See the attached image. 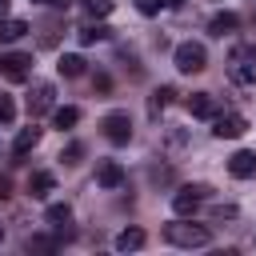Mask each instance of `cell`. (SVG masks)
I'll return each mask as SVG.
<instances>
[{"instance_id": "1", "label": "cell", "mask_w": 256, "mask_h": 256, "mask_svg": "<svg viewBox=\"0 0 256 256\" xmlns=\"http://www.w3.org/2000/svg\"><path fill=\"white\" fill-rule=\"evenodd\" d=\"M164 240L176 248H204L212 240V232L204 224H192V220H172V224H164Z\"/></svg>"}, {"instance_id": "2", "label": "cell", "mask_w": 256, "mask_h": 256, "mask_svg": "<svg viewBox=\"0 0 256 256\" xmlns=\"http://www.w3.org/2000/svg\"><path fill=\"white\" fill-rule=\"evenodd\" d=\"M228 76L236 84H256V44H240L228 56Z\"/></svg>"}, {"instance_id": "3", "label": "cell", "mask_w": 256, "mask_h": 256, "mask_svg": "<svg viewBox=\"0 0 256 256\" xmlns=\"http://www.w3.org/2000/svg\"><path fill=\"white\" fill-rule=\"evenodd\" d=\"M172 60H176V68H180L184 76H192V72H204V68H208V52H204V44H196V40L176 44Z\"/></svg>"}, {"instance_id": "4", "label": "cell", "mask_w": 256, "mask_h": 256, "mask_svg": "<svg viewBox=\"0 0 256 256\" xmlns=\"http://www.w3.org/2000/svg\"><path fill=\"white\" fill-rule=\"evenodd\" d=\"M208 192H212L208 184H184V188L172 196V212H176V216H192V212L200 208V200H208Z\"/></svg>"}, {"instance_id": "5", "label": "cell", "mask_w": 256, "mask_h": 256, "mask_svg": "<svg viewBox=\"0 0 256 256\" xmlns=\"http://www.w3.org/2000/svg\"><path fill=\"white\" fill-rule=\"evenodd\" d=\"M248 132V120L240 116V112H216L212 116V136L216 140H236V136H244Z\"/></svg>"}, {"instance_id": "6", "label": "cell", "mask_w": 256, "mask_h": 256, "mask_svg": "<svg viewBox=\"0 0 256 256\" xmlns=\"http://www.w3.org/2000/svg\"><path fill=\"white\" fill-rule=\"evenodd\" d=\"M100 128H104V136H108L112 144H128V140H132V120H128V112H108V116L100 120Z\"/></svg>"}, {"instance_id": "7", "label": "cell", "mask_w": 256, "mask_h": 256, "mask_svg": "<svg viewBox=\"0 0 256 256\" xmlns=\"http://www.w3.org/2000/svg\"><path fill=\"white\" fill-rule=\"evenodd\" d=\"M0 72L8 76V80H28V72H32V56H24V52H12V56H4L0 60Z\"/></svg>"}, {"instance_id": "8", "label": "cell", "mask_w": 256, "mask_h": 256, "mask_svg": "<svg viewBox=\"0 0 256 256\" xmlns=\"http://www.w3.org/2000/svg\"><path fill=\"white\" fill-rule=\"evenodd\" d=\"M52 96H56L52 84H32V92H28V116H32V120L44 116V112L52 108Z\"/></svg>"}, {"instance_id": "9", "label": "cell", "mask_w": 256, "mask_h": 256, "mask_svg": "<svg viewBox=\"0 0 256 256\" xmlns=\"http://www.w3.org/2000/svg\"><path fill=\"white\" fill-rule=\"evenodd\" d=\"M184 104H188V112H192V116H200V120H212V116L220 112V100H216L212 92H192Z\"/></svg>"}, {"instance_id": "10", "label": "cell", "mask_w": 256, "mask_h": 256, "mask_svg": "<svg viewBox=\"0 0 256 256\" xmlns=\"http://www.w3.org/2000/svg\"><path fill=\"white\" fill-rule=\"evenodd\" d=\"M228 172H232L236 180H248V176H256V152H248V148L232 152V156H228Z\"/></svg>"}, {"instance_id": "11", "label": "cell", "mask_w": 256, "mask_h": 256, "mask_svg": "<svg viewBox=\"0 0 256 256\" xmlns=\"http://www.w3.org/2000/svg\"><path fill=\"white\" fill-rule=\"evenodd\" d=\"M96 184H100V188H120V184H124V168H120L116 160H100V164H96Z\"/></svg>"}, {"instance_id": "12", "label": "cell", "mask_w": 256, "mask_h": 256, "mask_svg": "<svg viewBox=\"0 0 256 256\" xmlns=\"http://www.w3.org/2000/svg\"><path fill=\"white\" fill-rule=\"evenodd\" d=\"M236 28H240V16H236V12H216V16L208 20V32H212V36H220V40H224V36H232Z\"/></svg>"}, {"instance_id": "13", "label": "cell", "mask_w": 256, "mask_h": 256, "mask_svg": "<svg viewBox=\"0 0 256 256\" xmlns=\"http://www.w3.org/2000/svg\"><path fill=\"white\" fill-rule=\"evenodd\" d=\"M36 144H40V128H36V124H28V128H20V132H16V140H12V152H16V156H28Z\"/></svg>"}, {"instance_id": "14", "label": "cell", "mask_w": 256, "mask_h": 256, "mask_svg": "<svg viewBox=\"0 0 256 256\" xmlns=\"http://www.w3.org/2000/svg\"><path fill=\"white\" fill-rule=\"evenodd\" d=\"M172 96H176V88H172V84H160V88H156V92L148 96V116L156 120V116H160V112H164V108L172 104Z\"/></svg>"}, {"instance_id": "15", "label": "cell", "mask_w": 256, "mask_h": 256, "mask_svg": "<svg viewBox=\"0 0 256 256\" xmlns=\"http://www.w3.org/2000/svg\"><path fill=\"white\" fill-rule=\"evenodd\" d=\"M24 32H28L24 20H16V16H0V44H16Z\"/></svg>"}, {"instance_id": "16", "label": "cell", "mask_w": 256, "mask_h": 256, "mask_svg": "<svg viewBox=\"0 0 256 256\" xmlns=\"http://www.w3.org/2000/svg\"><path fill=\"white\" fill-rule=\"evenodd\" d=\"M52 188H56V176H52V172H32V180H28V196L44 200Z\"/></svg>"}, {"instance_id": "17", "label": "cell", "mask_w": 256, "mask_h": 256, "mask_svg": "<svg viewBox=\"0 0 256 256\" xmlns=\"http://www.w3.org/2000/svg\"><path fill=\"white\" fill-rule=\"evenodd\" d=\"M56 68H60V76H68V80H76V76H84V56H76V52H64Z\"/></svg>"}, {"instance_id": "18", "label": "cell", "mask_w": 256, "mask_h": 256, "mask_svg": "<svg viewBox=\"0 0 256 256\" xmlns=\"http://www.w3.org/2000/svg\"><path fill=\"white\" fill-rule=\"evenodd\" d=\"M52 124H56L60 132H64V128H76V124H80V108H76V104L56 108V112H52Z\"/></svg>"}, {"instance_id": "19", "label": "cell", "mask_w": 256, "mask_h": 256, "mask_svg": "<svg viewBox=\"0 0 256 256\" xmlns=\"http://www.w3.org/2000/svg\"><path fill=\"white\" fill-rule=\"evenodd\" d=\"M116 248H120V252H136V248H144V232H140V228H124V232L116 236Z\"/></svg>"}, {"instance_id": "20", "label": "cell", "mask_w": 256, "mask_h": 256, "mask_svg": "<svg viewBox=\"0 0 256 256\" xmlns=\"http://www.w3.org/2000/svg\"><path fill=\"white\" fill-rule=\"evenodd\" d=\"M76 36H80V44H96V40H108L112 28H108V24H84Z\"/></svg>"}, {"instance_id": "21", "label": "cell", "mask_w": 256, "mask_h": 256, "mask_svg": "<svg viewBox=\"0 0 256 256\" xmlns=\"http://www.w3.org/2000/svg\"><path fill=\"white\" fill-rule=\"evenodd\" d=\"M44 216H48V224H52V228H64V224L72 220V208H68V204H48V212H44Z\"/></svg>"}, {"instance_id": "22", "label": "cell", "mask_w": 256, "mask_h": 256, "mask_svg": "<svg viewBox=\"0 0 256 256\" xmlns=\"http://www.w3.org/2000/svg\"><path fill=\"white\" fill-rule=\"evenodd\" d=\"M112 8H116L112 0H84V12H88V16H96V20H104Z\"/></svg>"}, {"instance_id": "23", "label": "cell", "mask_w": 256, "mask_h": 256, "mask_svg": "<svg viewBox=\"0 0 256 256\" xmlns=\"http://www.w3.org/2000/svg\"><path fill=\"white\" fill-rule=\"evenodd\" d=\"M52 248H60L56 236H32L28 240V252H52Z\"/></svg>"}, {"instance_id": "24", "label": "cell", "mask_w": 256, "mask_h": 256, "mask_svg": "<svg viewBox=\"0 0 256 256\" xmlns=\"http://www.w3.org/2000/svg\"><path fill=\"white\" fill-rule=\"evenodd\" d=\"M160 8H168V4H164V0H136V12H140V16H156Z\"/></svg>"}, {"instance_id": "25", "label": "cell", "mask_w": 256, "mask_h": 256, "mask_svg": "<svg viewBox=\"0 0 256 256\" xmlns=\"http://www.w3.org/2000/svg\"><path fill=\"white\" fill-rule=\"evenodd\" d=\"M16 120V104H12V96H0V124H12Z\"/></svg>"}, {"instance_id": "26", "label": "cell", "mask_w": 256, "mask_h": 256, "mask_svg": "<svg viewBox=\"0 0 256 256\" xmlns=\"http://www.w3.org/2000/svg\"><path fill=\"white\" fill-rule=\"evenodd\" d=\"M80 156H84V144H68V148L60 152V160H64V164H80Z\"/></svg>"}, {"instance_id": "27", "label": "cell", "mask_w": 256, "mask_h": 256, "mask_svg": "<svg viewBox=\"0 0 256 256\" xmlns=\"http://www.w3.org/2000/svg\"><path fill=\"white\" fill-rule=\"evenodd\" d=\"M108 88H112V80H108L104 72H96V92H108Z\"/></svg>"}, {"instance_id": "28", "label": "cell", "mask_w": 256, "mask_h": 256, "mask_svg": "<svg viewBox=\"0 0 256 256\" xmlns=\"http://www.w3.org/2000/svg\"><path fill=\"white\" fill-rule=\"evenodd\" d=\"M44 8H68V0H40Z\"/></svg>"}, {"instance_id": "29", "label": "cell", "mask_w": 256, "mask_h": 256, "mask_svg": "<svg viewBox=\"0 0 256 256\" xmlns=\"http://www.w3.org/2000/svg\"><path fill=\"white\" fill-rule=\"evenodd\" d=\"M8 188H12V184H8V176H0V196H8Z\"/></svg>"}, {"instance_id": "30", "label": "cell", "mask_w": 256, "mask_h": 256, "mask_svg": "<svg viewBox=\"0 0 256 256\" xmlns=\"http://www.w3.org/2000/svg\"><path fill=\"white\" fill-rule=\"evenodd\" d=\"M164 4H168V8H180V4H184V0H164Z\"/></svg>"}, {"instance_id": "31", "label": "cell", "mask_w": 256, "mask_h": 256, "mask_svg": "<svg viewBox=\"0 0 256 256\" xmlns=\"http://www.w3.org/2000/svg\"><path fill=\"white\" fill-rule=\"evenodd\" d=\"M8 4H12V0H0V16H4V12H8Z\"/></svg>"}, {"instance_id": "32", "label": "cell", "mask_w": 256, "mask_h": 256, "mask_svg": "<svg viewBox=\"0 0 256 256\" xmlns=\"http://www.w3.org/2000/svg\"><path fill=\"white\" fill-rule=\"evenodd\" d=\"M0 240H4V224H0Z\"/></svg>"}]
</instances>
